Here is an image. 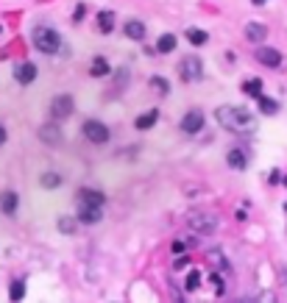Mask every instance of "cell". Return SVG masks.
I'll use <instances>...</instances> for the list:
<instances>
[{
    "mask_svg": "<svg viewBox=\"0 0 287 303\" xmlns=\"http://www.w3.org/2000/svg\"><path fill=\"white\" fill-rule=\"evenodd\" d=\"M39 137L45 139V142H50V145H56V142H61V134H59V128H42V131H39Z\"/></svg>",
    "mask_w": 287,
    "mask_h": 303,
    "instance_id": "23",
    "label": "cell"
},
{
    "mask_svg": "<svg viewBox=\"0 0 287 303\" xmlns=\"http://www.w3.org/2000/svg\"><path fill=\"white\" fill-rule=\"evenodd\" d=\"M243 92L245 95H251V97L262 95V81H259V78H248V81L243 83Z\"/></svg>",
    "mask_w": 287,
    "mask_h": 303,
    "instance_id": "22",
    "label": "cell"
},
{
    "mask_svg": "<svg viewBox=\"0 0 287 303\" xmlns=\"http://www.w3.org/2000/svg\"><path fill=\"white\" fill-rule=\"evenodd\" d=\"M98 28H101L103 34H112L114 31V12H101L98 14Z\"/></svg>",
    "mask_w": 287,
    "mask_h": 303,
    "instance_id": "20",
    "label": "cell"
},
{
    "mask_svg": "<svg viewBox=\"0 0 287 303\" xmlns=\"http://www.w3.org/2000/svg\"><path fill=\"white\" fill-rule=\"evenodd\" d=\"M284 184H287V178H284Z\"/></svg>",
    "mask_w": 287,
    "mask_h": 303,
    "instance_id": "32",
    "label": "cell"
},
{
    "mask_svg": "<svg viewBox=\"0 0 287 303\" xmlns=\"http://www.w3.org/2000/svg\"><path fill=\"white\" fill-rule=\"evenodd\" d=\"M59 228H61L64 234H73V231H76V223H73V220H67V217H64V220H59Z\"/></svg>",
    "mask_w": 287,
    "mask_h": 303,
    "instance_id": "27",
    "label": "cell"
},
{
    "mask_svg": "<svg viewBox=\"0 0 287 303\" xmlns=\"http://www.w3.org/2000/svg\"><path fill=\"white\" fill-rule=\"evenodd\" d=\"M103 212L101 206H90V203H78V223H87V226H92V223H101Z\"/></svg>",
    "mask_w": 287,
    "mask_h": 303,
    "instance_id": "8",
    "label": "cell"
},
{
    "mask_svg": "<svg viewBox=\"0 0 287 303\" xmlns=\"http://www.w3.org/2000/svg\"><path fill=\"white\" fill-rule=\"evenodd\" d=\"M42 186H45V189L61 186V175H56V172H45V175H42Z\"/></svg>",
    "mask_w": 287,
    "mask_h": 303,
    "instance_id": "26",
    "label": "cell"
},
{
    "mask_svg": "<svg viewBox=\"0 0 287 303\" xmlns=\"http://www.w3.org/2000/svg\"><path fill=\"white\" fill-rule=\"evenodd\" d=\"M281 59H284V56L279 53V50H273V48H259L257 50V61L259 64H265V67H281Z\"/></svg>",
    "mask_w": 287,
    "mask_h": 303,
    "instance_id": "10",
    "label": "cell"
},
{
    "mask_svg": "<svg viewBox=\"0 0 287 303\" xmlns=\"http://www.w3.org/2000/svg\"><path fill=\"white\" fill-rule=\"evenodd\" d=\"M206 39H209V34L201 28H187V42L190 45H206Z\"/></svg>",
    "mask_w": 287,
    "mask_h": 303,
    "instance_id": "21",
    "label": "cell"
},
{
    "mask_svg": "<svg viewBox=\"0 0 287 303\" xmlns=\"http://www.w3.org/2000/svg\"><path fill=\"white\" fill-rule=\"evenodd\" d=\"M34 48L39 50V53H56L59 50V45H61V36L56 34L53 28H48V25H39V28H34Z\"/></svg>",
    "mask_w": 287,
    "mask_h": 303,
    "instance_id": "2",
    "label": "cell"
},
{
    "mask_svg": "<svg viewBox=\"0 0 287 303\" xmlns=\"http://www.w3.org/2000/svg\"><path fill=\"white\" fill-rule=\"evenodd\" d=\"M90 75H92V78H103V75H109V61L103 59V56H95V59H92V64H90Z\"/></svg>",
    "mask_w": 287,
    "mask_h": 303,
    "instance_id": "17",
    "label": "cell"
},
{
    "mask_svg": "<svg viewBox=\"0 0 287 303\" xmlns=\"http://www.w3.org/2000/svg\"><path fill=\"white\" fill-rule=\"evenodd\" d=\"M156 50H159V53H173L176 50V36L173 34H162L159 42H156Z\"/></svg>",
    "mask_w": 287,
    "mask_h": 303,
    "instance_id": "19",
    "label": "cell"
},
{
    "mask_svg": "<svg viewBox=\"0 0 287 303\" xmlns=\"http://www.w3.org/2000/svg\"><path fill=\"white\" fill-rule=\"evenodd\" d=\"M78 203H90V206H103V200H106V195L98 189H78Z\"/></svg>",
    "mask_w": 287,
    "mask_h": 303,
    "instance_id": "12",
    "label": "cell"
},
{
    "mask_svg": "<svg viewBox=\"0 0 287 303\" xmlns=\"http://www.w3.org/2000/svg\"><path fill=\"white\" fill-rule=\"evenodd\" d=\"M284 209H287V206H284Z\"/></svg>",
    "mask_w": 287,
    "mask_h": 303,
    "instance_id": "33",
    "label": "cell"
},
{
    "mask_svg": "<svg viewBox=\"0 0 287 303\" xmlns=\"http://www.w3.org/2000/svg\"><path fill=\"white\" fill-rule=\"evenodd\" d=\"M14 81L23 83V86H28V83L36 81V67L31 64V61H23V64L14 67Z\"/></svg>",
    "mask_w": 287,
    "mask_h": 303,
    "instance_id": "9",
    "label": "cell"
},
{
    "mask_svg": "<svg viewBox=\"0 0 287 303\" xmlns=\"http://www.w3.org/2000/svg\"><path fill=\"white\" fill-rule=\"evenodd\" d=\"M9 297H12V300H23L25 297V281H14L12 289H9Z\"/></svg>",
    "mask_w": 287,
    "mask_h": 303,
    "instance_id": "25",
    "label": "cell"
},
{
    "mask_svg": "<svg viewBox=\"0 0 287 303\" xmlns=\"http://www.w3.org/2000/svg\"><path fill=\"white\" fill-rule=\"evenodd\" d=\"M179 75H181V81H187V83L201 81L203 78V61L198 59V56H184L181 64H179Z\"/></svg>",
    "mask_w": 287,
    "mask_h": 303,
    "instance_id": "3",
    "label": "cell"
},
{
    "mask_svg": "<svg viewBox=\"0 0 287 303\" xmlns=\"http://www.w3.org/2000/svg\"><path fill=\"white\" fill-rule=\"evenodd\" d=\"M84 14H87V6H84V3H78V6H76V14H73V20H76V23H81V20H84Z\"/></svg>",
    "mask_w": 287,
    "mask_h": 303,
    "instance_id": "28",
    "label": "cell"
},
{
    "mask_svg": "<svg viewBox=\"0 0 287 303\" xmlns=\"http://www.w3.org/2000/svg\"><path fill=\"white\" fill-rule=\"evenodd\" d=\"M254 6H262V3H268V0H251Z\"/></svg>",
    "mask_w": 287,
    "mask_h": 303,
    "instance_id": "31",
    "label": "cell"
},
{
    "mask_svg": "<svg viewBox=\"0 0 287 303\" xmlns=\"http://www.w3.org/2000/svg\"><path fill=\"white\" fill-rule=\"evenodd\" d=\"M226 161H229V167H232V170H245V167H248V156H245L240 148H232V150H229Z\"/></svg>",
    "mask_w": 287,
    "mask_h": 303,
    "instance_id": "14",
    "label": "cell"
},
{
    "mask_svg": "<svg viewBox=\"0 0 287 303\" xmlns=\"http://www.w3.org/2000/svg\"><path fill=\"white\" fill-rule=\"evenodd\" d=\"M50 114H53L56 120H64L73 114V97L70 95H59L53 97V103H50Z\"/></svg>",
    "mask_w": 287,
    "mask_h": 303,
    "instance_id": "7",
    "label": "cell"
},
{
    "mask_svg": "<svg viewBox=\"0 0 287 303\" xmlns=\"http://www.w3.org/2000/svg\"><path fill=\"white\" fill-rule=\"evenodd\" d=\"M81 131H84V137L90 139L92 145H103V142H109V137H112V131H109L101 120H87Z\"/></svg>",
    "mask_w": 287,
    "mask_h": 303,
    "instance_id": "4",
    "label": "cell"
},
{
    "mask_svg": "<svg viewBox=\"0 0 287 303\" xmlns=\"http://www.w3.org/2000/svg\"><path fill=\"white\" fill-rule=\"evenodd\" d=\"M154 86H156L159 92H168V83H165V78H159V75L154 78Z\"/></svg>",
    "mask_w": 287,
    "mask_h": 303,
    "instance_id": "29",
    "label": "cell"
},
{
    "mask_svg": "<svg viewBox=\"0 0 287 303\" xmlns=\"http://www.w3.org/2000/svg\"><path fill=\"white\" fill-rule=\"evenodd\" d=\"M17 206H20V197H17V192H12V189H6V192H0V212L3 214H17Z\"/></svg>",
    "mask_w": 287,
    "mask_h": 303,
    "instance_id": "11",
    "label": "cell"
},
{
    "mask_svg": "<svg viewBox=\"0 0 287 303\" xmlns=\"http://www.w3.org/2000/svg\"><path fill=\"white\" fill-rule=\"evenodd\" d=\"M265 36H268V28H265L262 23H248L245 25V39L248 42H262Z\"/></svg>",
    "mask_w": 287,
    "mask_h": 303,
    "instance_id": "16",
    "label": "cell"
},
{
    "mask_svg": "<svg viewBox=\"0 0 287 303\" xmlns=\"http://www.w3.org/2000/svg\"><path fill=\"white\" fill-rule=\"evenodd\" d=\"M203 128V112L201 109H190V112L181 117V131L184 134H198Z\"/></svg>",
    "mask_w": 287,
    "mask_h": 303,
    "instance_id": "5",
    "label": "cell"
},
{
    "mask_svg": "<svg viewBox=\"0 0 287 303\" xmlns=\"http://www.w3.org/2000/svg\"><path fill=\"white\" fill-rule=\"evenodd\" d=\"M198 286H201V273H198V270H192V273L187 275V281H184V289H187V292H195Z\"/></svg>",
    "mask_w": 287,
    "mask_h": 303,
    "instance_id": "24",
    "label": "cell"
},
{
    "mask_svg": "<svg viewBox=\"0 0 287 303\" xmlns=\"http://www.w3.org/2000/svg\"><path fill=\"white\" fill-rule=\"evenodd\" d=\"M257 106H259L262 114H279V103H276L273 97H268V95H257Z\"/></svg>",
    "mask_w": 287,
    "mask_h": 303,
    "instance_id": "18",
    "label": "cell"
},
{
    "mask_svg": "<svg viewBox=\"0 0 287 303\" xmlns=\"http://www.w3.org/2000/svg\"><path fill=\"white\" fill-rule=\"evenodd\" d=\"M3 145H6V128L0 125V148H3Z\"/></svg>",
    "mask_w": 287,
    "mask_h": 303,
    "instance_id": "30",
    "label": "cell"
},
{
    "mask_svg": "<svg viewBox=\"0 0 287 303\" xmlns=\"http://www.w3.org/2000/svg\"><path fill=\"white\" fill-rule=\"evenodd\" d=\"M123 34H126L128 39H134V42H142L145 39V25L139 23V20H128V23L123 25Z\"/></svg>",
    "mask_w": 287,
    "mask_h": 303,
    "instance_id": "13",
    "label": "cell"
},
{
    "mask_svg": "<svg viewBox=\"0 0 287 303\" xmlns=\"http://www.w3.org/2000/svg\"><path fill=\"white\" fill-rule=\"evenodd\" d=\"M190 228H195V231H201V234H212L218 228V217L215 214H192Z\"/></svg>",
    "mask_w": 287,
    "mask_h": 303,
    "instance_id": "6",
    "label": "cell"
},
{
    "mask_svg": "<svg viewBox=\"0 0 287 303\" xmlns=\"http://www.w3.org/2000/svg\"><path fill=\"white\" fill-rule=\"evenodd\" d=\"M156 120H159V109H151V112L139 114V117L134 120V125H137L139 131H148V128H154V125H156Z\"/></svg>",
    "mask_w": 287,
    "mask_h": 303,
    "instance_id": "15",
    "label": "cell"
},
{
    "mask_svg": "<svg viewBox=\"0 0 287 303\" xmlns=\"http://www.w3.org/2000/svg\"><path fill=\"white\" fill-rule=\"evenodd\" d=\"M215 120L223 125V128H229V131H234V134H248L254 128V117H251V112L248 109H243V106H221L215 112Z\"/></svg>",
    "mask_w": 287,
    "mask_h": 303,
    "instance_id": "1",
    "label": "cell"
}]
</instances>
